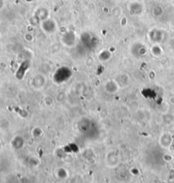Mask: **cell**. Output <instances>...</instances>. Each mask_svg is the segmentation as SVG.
Wrapping results in <instances>:
<instances>
[{"label":"cell","instance_id":"6da1fadb","mask_svg":"<svg viewBox=\"0 0 174 183\" xmlns=\"http://www.w3.org/2000/svg\"><path fill=\"white\" fill-rule=\"evenodd\" d=\"M42 29L45 28V27H48L47 29V32H49V30H52L54 31V28H55V23L53 20H45L42 22Z\"/></svg>","mask_w":174,"mask_h":183},{"label":"cell","instance_id":"7a4b0ae2","mask_svg":"<svg viewBox=\"0 0 174 183\" xmlns=\"http://www.w3.org/2000/svg\"><path fill=\"white\" fill-rule=\"evenodd\" d=\"M171 150H174V137H173V143H172V146H171Z\"/></svg>","mask_w":174,"mask_h":183}]
</instances>
